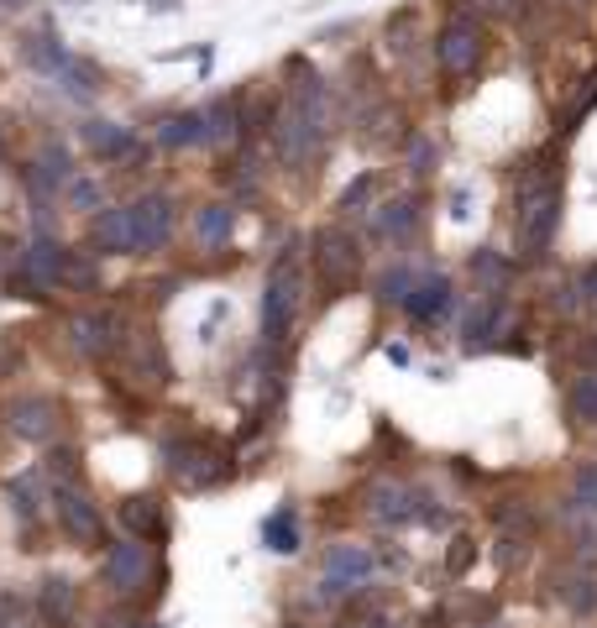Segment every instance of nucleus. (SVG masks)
<instances>
[{"instance_id": "2", "label": "nucleus", "mask_w": 597, "mask_h": 628, "mask_svg": "<svg viewBox=\"0 0 597 628\" xmlns=\"http://www.w3.org/2000/svg\"><path fill=\"white\" fill-rule=\"evenodd\" d=\"M163 461H168L174 482L189 487V492L215 487V482L226 477V456H220V450H209L205 440H168V446H163Z\"/></svg>"}, {"instance_id": "11", "label": "nucleus", "mask_w": 597, "mask_h": 628, "mask_svg": "<svg viewBox=\"0 0 597 628\" xmlns=\"http://www.w3.org/2000/svg\"><path fill=\"white\" fill-rule=\"evenodd\" d=\"M27 283H37V289H53L59 278H68V252H63L53 236H37L27 246Z\"/></svg>"}, {"instance_id": "30", "label": "nucleus", "mask_w": 597, "mask_h": 628, "mask_svg": "<svg viewBox=\"0 0 597 628\" xmlns=\"http://www.w3.org/2000/svg\"><path fill=\"white\" fill-rule=\"evenodd\" d=\"M367 194H372V174H367V179H357L352 189H346V194H341V209H357Z\"/></svg>"}, {"instance_id": "25", "label": "nucleus", "mask_w": 597, "mask_h": 628, "mask_svg": "<svg viewBox=\"0 0 597 628\" xmlns=\"http://www.w3.org/2000/svg\"><path fill=\"white\" fill-rule=\"evenodd\" d=\"M63 179H68V148L53 142V148L37 157V183H42V189H53V183H63Z\"/></svg>"}, {"instance_id": "24", "label": "nucleus", "mask_w": 597, "mask_h": 628, "mask_svg": "<svg viewBox=\"0 0 597 628\" xmlns=\"http://www.w3.org/2000/svg\"><path fill=\"white\" fill-rule=\"evenodd\" d=\"M571 414L582 424H597V372H582L576 388H571Z\"/></svg>"}, {"instance_id": "15", "label": "nucleus", "mask_w": 597, "mask_h": 628, "mask_svg": "<svg viewBox=\"0 0 597 628\" xmlns=\"http://www.w3.org/2000/svg\"><path fill=\"white\" fill-rule=\"evenodd\" d=\"M126 372L137 383H168V357L152 335H131V351H126Z\"/></svg>"}, {"instance_id": "16", "label": "nucleus", "mask_w": 597, "mask_h": 628, "mask_svg": "<svg viewBox=\"0 0 597 628\" xmlns=\"http://www.w3.org/2000/svg\"><path fill=\"white\" fill-rule=\"evenodd\" d=\"M450 299H456V294H450L446 278H424V283H415V294H409V304H404V309H409L415 320H424V325H430V320H441V315L450 309Z\"/></svg>"}, {"instance_id": "26", "label": "nucleus", "mask_w": 597, "mask_h": 628, "mask_svg": "<svg viewBox=\"0 0 597 628\" xmlns=\"http://www.w3.org/2000/svg\"><path fill=\"white\" fill-rule=\"evenodd\" d=\"M378 294L383 299H398V304H409V294H415V272L409 268H393V272H383V283H378Z\"/></svg>"}, {"instance_id": "1", "label": "nucleus", "mask_w": 597, "mask_h": 628, "mask_svg": "<svg viewBox=\"0 0 597 628\" xmlns=\"http://www.w3.org/2000/svg\"><path fill=\"white\" fill-rule=\"evenodd\" d=\"M561 226V189L556 183H524L519 194V220H513V236H519V252L524 257H539L550 236Z\"/></svg>"}, {"instance_id": "5", "label": "nucleus", "mask_w": 597, "mask_h": 628, "mask_svg": "<svg viewBox=\"0 0 597 628\" xmlns=\"http://www.w3.org/2000/svg\"><path fill=\"white\" fill-rule=\"evenodd\" d=\"M435 59H441L446 74H472L482 59V27L472 16H450L441 37H435Z\"/></svg>"}, {"instance_id": "18", "label": "nucleus", "mask_w": 597, "mask_h": 628, "mask_svg": "<svg viewBox=\"0 0 597 628\" xmlns=\"http://www.w3.org/2000/svg\"><path fill=\"white\" fill-rule=\"evenodd\" d=\"M231 226H237V215H231L226 205H205L200 215H194V231H200L205 246H226V241H231Z\"/></svg>"}, {"instance_id": "27", "label": "nucleus", "mask_w": 597, "mask_h": 628, "mask_svg": "<svg viewBox=\"0 0 597 628\" xmlns=\"http://www.w3.org/2000/svg\"><path fill=\"white\" fill-rule=\"evenodd\" d=\"M5 492H11V503H16V518H31V513H37V498H42V492H37V477H16Z\"/></svg>"}, {"instance_id": "3", "label": "nucleus", "mask_w": 597, "mask_h": 628, "mask_svg": "<svg viewBox=\"0 0 597 628\" xmlns=\"http://www.w3.org/2000/svg\"><path fill=\"white\" fill-rule=\"evenodd\" d=\"M294 315H298V272L294 262H278L268 278V294H263V341L278 346L294 330Z\"/></svg>"}, {"instance_id": "19", "label": "nucleus", "mask_w": 597, "mask_h": 628, "mask_svg": "<svg viewBox=\"0 0 597 628\" xmlns=\"http://www.w3.org/2000/svg\"><path fill=\"white\" fill-rule=\"evenodd\" d=\"M157 142L163 148H189V142H205V111L200 116H168L157 126Z\"/></svg>"}, {"instance_id": "29", "label": "nucleus", "mask_w": 597, "mask_h": 628, "mask_svg": "<svg viewBox=\"0 0 597 628\" xmlns=\"http://www.w3.org/2000/svg\"><path fill=\"white\" fill-rule=\"evenodd\" d=\"M576 503L597 513V466H582V472H576Z\"/></svg>"}, {"instance_id": "4", "label": "nucleus", "mask_w": 597, "mask_h": 628, "mask_svg": "<svg viewBox=\"0 0 597 628\" xmlns=\"http://www.w3.org/2000/svg\"><path fill=\"white\" fill-rule=\"evenodd\" d=\"M315 272L326 278L330 294L352 289V283H357V272H361L357 241L346 236V231H320V236H315Z\"/></svg>"}, {"instance_id": "33", "label": "nucleus", "mask_w": 597, "mask_h": 628, "mask_svg": "<svg viewBox=\"0 0 597 628\" xmlns=\"http://www.w3.org/2000/svg\"><path fill=\"white\" fill-rule=\"evenodd\" d=\"M5 628H16V624H5Z\"/></svg>"}, {"instance_id": "31", "label": "nucleus", "mask_w": 597, "mask_h": 628, "mask_svg": "<svg viewBox=\"0 0 597 628\" xmlns=\"http://www.w3.org/2000/svg\"><path fill=\"white\" fill-rule=\"evenodd\" d=\"M409 157H415L419 174H424V163H430V142H415V148H409Z\"/></svg>"}, {"instance_id": "6", "label": "nucleus", "mask_w": 597, "mask_h": 628, "mask_svg": "<svg viewBox=\"0 0 597 628\" xmlns=\"http://www.w3.org/2000/svg\"><path fill=\"white\" fill-rule=\"evenodd\" d=\"M105 581H111L116 592H142V587L152 581L148 544H137V539H126V544H111V555H105Z\"/></svg>"}, {"instance_id": "22", "label": "nucleus", "mask_w": 597, "mask_h": 628, "mask_svg": "<svg viewBox=\"0 0 597 628\" xmlns=\"http://www.w3.org/2000/svg\"><path fill=\"white\" fill-rule=\"evenodd\" d=\"M231 131H237V100H215L205 111V148L231 142Z\"/></svg>"}, {"instance_id": "32", "label": "nucleus", "mask_w": 597, "mask_h": 628, "mask_svg": "<svg viewBox=\"0 0 597 628\" xmlns=\"http://www.w3.org/2000/svg\"><path fill=\"white\" fill-rule=\"evenodd\" d=\"M582 289H587V294H593V299H597V268L587 272V283H582Z\"/></svg>"}, {"instance_id": "17", "label": "nucleus", "mask_w": 597, "mask_h": 628, "mask_svg": "<svg viewBox=\"0 0 597 628\" xmlns=\"http://www.w3.org/2000/svg\"><path fill=\"white\" fill-rule=\"evenodd\" d=\"M85 142H90L100 157H131L137 152V137L126 126H111V120H90L85 126Z\"/></svg>"}, {"instance_id": "20", "label": "nucleus", "mask_w": 597, "mask_h": 628, "mask_svg": "<svg viewBox=\"0 0 597 628\" xmlns=\"http://www.w3.org/2000/svg\"><path fill=\"white\" fill-rule=\"evenodd\" d=\"M409 226H415V200H393V205H383V215L372 220V236H409Z\"/></svg>"}, {"instance_id": "10", "label": "nucleus", "mask_w": 597, "mask_h": 628, "mask_svg": "<svg viewBox=\"0 0 597 628\" xmlns=\"http://www.w3.org/2000/svg\"><path fill=\"white\" fill-rule=\"evenodd\" d=\"M131 220H137V246L152 252V246H163L168 231H174V205H168L163 194H142V200L131 205Z\"/></svg>"}, {"instance_id": "21", "label": "nucleus", "mask_w": 597, "mask_h": 628, "mask_svg": "<svg viewBox=\"0 0 597 628\" xmlns=\"http://www.w3.org/2000/svg\"><path fill=\"white\" fill-rule=\"evenodd\" d=\"M263 544H268V550H278V555H294V550H298V524H294V513H289V509L272 513L268 524H263Z\"/></svg>"}, {"instance_id": "28", "label": "nucleus", "mask_w": 597, "mask_h": 628, "mask_svg": "<svg viewBox=\"0 0 597 628\" xmlns=\"http://www.w3.org/2000/svg\"><path fill=\"white\" fill-rule=\"evenodd\" d=\"M567 602H571V613H593V607H597V587L587 581V576H576V581L567 587Z\"/></svg>"}, {"instance_id": "13", "label": "nucleus", "mask_w": 597, "mask_h": 628, "mask_svg": "<svg viewBox=\"0 0 597 628\" xmlns=\"http://www.w3.org/2000/svg\"><path fill=\"white\" fill-rule=\"evenodd\" d=\"M59 518L74 539H85V544L100 539V513H94V503L79 492V487H59Z\"/></svg>"}, {"instance_id": "7", "label": "nucleus", "mask_w": 597, "mask_h": 628, "mask_svg": "<svg viewBox=\"0 0 597 628\" xmlns=\"http://www.w3.org/2000/svg\"><path fill=\"white\" fill-rule=\"evenodd\" d=\"M90 246L94 252H142L137 246V220H131V205L126 209H100L94 215V226H90Z\"/></svg>"}, {"instance_id": "23", "label": "nucleus", "mask_w": 597, "mask_h": 628, "mask_svg": "<svg viewBox=\"0 0 597 628\" xmlns=\"http://www.w3.org/2000/svg\"><path fill=\"white\" fill-rule=\"evenodd\" d=\"M372 513H378L383 524H404V518H415L404 487H372Z\"/></svg>"}, {"instance_id": "9", "label": "nucleus", "mask_w": 597, "mask_h": 628, "mask_svg": "<svg viewBox=\"0 0 597 628\" xmlns=\"http://www.w3.org/2000/svg\"><path fill=\"white\" fill-rule=\"evenodd\" d=\"M68 341H74L79 357H105V351H116L120 330L111 315H74L68 320Z\"/></svg>"}, {"instance_id": "12", "label": "nucleus", "mask_w": 597, "mask_h": 628, "mask_svg": "<svg viewBox=\"0 0 597 628\" xmlns=\"http://www.w3.org/2000/svg\"><path fill=\"white\" fill-rule=\"evenodd\" d=\"M372 576V550H361V544H335L326 555V581L335 592H346V587H357Z\"/></svg>"}, {"instance_id": "14", "label": "nucleus", "mask_w": 597, "mask_h": 628, "mask_svg": "<svg viewBox=\"0 0 597 628\" xmlns=\"http://www.w3.org/2000/svg\"><path fill=\"white\" fill-rule=\"evenodd\" d=\"M120 524L131 529L137 539H163L168 535V513H163V503L157 498H120Z\"/></svg>"}, {"instance_id": "8", "label": "nucleus", "mask_w": 597, "mask_h": 628, "mask_svg": "<svg viewBox=\"0 0 597 628\" xmlns=\"http://www.w3.org/2000/svg\"><path fill=\"white\" fill-rule=\"evenodd\" d=\"M5 419L22 440H53V430H59V409L48 398H16V403H5Z\"/></svg>"}]
</instances>
